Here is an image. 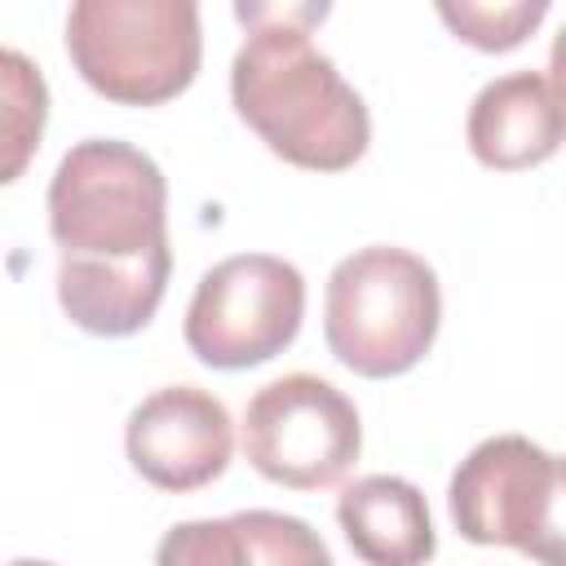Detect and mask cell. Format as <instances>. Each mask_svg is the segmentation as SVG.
<instances>
[{"label": "cell", "instance_id": "cell-1", "mask_svg": "<svg viewBox=\"0 0 566 566\" xmlns=\"http://www.w3.org/2000/svg\"><path fill=\"white\" fill-rule=\"evenodd\" d=\"M248 40L230 62V97L239 119L287 164L340 172L363 159L371 115L327 53L310 44L318 4H239Z\"/></svg>", "mask_w": 566, "mask_h": 566}, {"label": "cell", "instance_id": "cell-2", "mask_svg": "<svg viewBox=\"0 0 566 566\" xmlns=\"http://www.w3.org/2000/svg\"><path fill=\"white\" fill-rule=\"evenodd\" d=\"M442 323L438 274L424 256L389 243L349 252L323 301V336L340 367L367 380L411 371Z\"/></svg>", "mask_w": 566, "mask_h": 566}, {"label": "cell", "instance_id": "cell-3", "mask_svg": "<svg viewBox=\"0 0 566 566\" xmlns=\"http://www.w3.org/2000/svg\"><path fill=\"white\" fill-rule=\"evenodd\" d=\"M49 234L62 261L128 265L168 248V181L115 137L75 142L49 181Z\"/></svg>", "mask_w": 566, "mask_h": 566}, {"label": "cell", "instance_id": "cell-4", "mask_svg": "<svg viewBox=\"0 0 566 566\" xmlns=\"http://www.w3.org/2000/svg\"><path fill=\"white\" fill-rule=\"evenodd\" d=\"M80 80L119 106H159L190 88L203 57L195 0H80L66 13Z\"/></svg>", "mask_w": 566, "mask_h": 566}, {"label": "cell", "instance_id": "cell-5", "mask_svg": "<svg viewBox=\"0 0 566 566\" xmlns=\"http://www.w3.org/2000/svg\"><path fill=\"white\" fill-rule=\"evenodd\" d=\"M305 318V279L270 252L217 261L186 310V345L203 367L243 371L283 354Z\"/></svg>", "mask_w": 566, "mask_h": 566}, {"label": "cell", "instance_id": "cell-6", "mask_svg": "<svg viewBox=\"0 0 566 566\" xmlns=\"http://www.w3.org/2000/svg\"><path fill=\"white\" fill-rule=\"evenodd\" d=\"M358 451V407L323 376L292 371L248 398L243 455L265 482L287 491H327L354 469Z\"/></svg>", "mask_w": 566, "mask_h": 566}, {"label": "cell", "instance_id": "cell-7", "mask_svg": "<svg viewBox=\"0 0 566 566\" xmlns=\"http://www.w3.org/2000/svg\"><path fill=\"white\" fill-rule=\"evenodd\" d=\"M124 451L150 486L186 495L226 473L234 455V424L226 402L208 389L164 385L133 407Z\"/></svg>", "mask_w": 566, "mask_h": 566}, {"label": "cell", "instance_id": "cell-8", "mask_svg": "<svg viewBox=\"0 0 566 566\" xmlns=\"http://www.w3.org/2000/svg\"><path fill=\"white\" fill-rule=\"evenodd\" d=\"M553 455L522 433L478 442L451 473V522L469 544L517 548Z\"/></svg>", "mask_w": 566, "mask_h": 566}, {"label": "cell", "instance_id": "cell-9", "mask_svg": "<svg viewBox=\"0 0 566 566\" xmlns=\"http://www.w3.org/2000/svg\"><path fill=\"white\" fill-rule=\"evenodd\" d=\"M464 133L482 168L522 172L562 150L566 106L539 71H509L473 97Z\"/></svg>", "mask_w": 566, "mask_h": 566}, {"label": "cell", "instance_id": "cell-10", "mask_svg": "<svg viewBox=\"0 0 566 566\" xmlns=\"http://www.w3.org/2000/svg\"><path fill=\"white\" fill-rule=\"evenodd\" d=\"M155 566H332V553L310 522L248 509L230 517L177 522L164 531Z\"/></svg>", "mask_w": 566, "mask_h": 566}, {"label": "cell", "instance_id": "cell-11", "mask_svg": "<svg viewBox=\"0 0 566 566\" xmlns=\"http://www.w3.org/2000/svg\"><path fill=\"white\" fill-rule=\"evenodd\" d=\"M336 522L367 566H424L438 553L433 517L416 482L367 473L336 500Z\"/></svg>", "mask_w": 566, "mask_h": 566}, {"label": "cell", "instance_id": "cell-12", "mask_svg": "<svg viewBox=\"0 0 566 566\" xmlns=\"http://www.w3.org/2000/svg\"><path fill=\"white\" fill-rule=\"evenodd\" d=\"M168 274H172L168 248H159L142 261H128V265L57 261V301L80 332L133 336L155 318V310L168 292Z\"/></svg>", "mask_w": 566, "mask_h": 566}, {"label": "cell", "instance_id": "cell-13", "mask_svg": "<svg viewBox=\"0 0 566 566\" xmlns=\"http://www.w3.org/2000/svg\"><path fill=\"white\" fill-rule=\"evenodd\" d=\"M438 18L451 27L455 40L482 49V53H509L517 49L544 18L548 0H504V4H482V0H442Z\"/></svg>", "mask_w": 566, "mask_h": 566}, {"label": "cell", "instance_id": "cell-14", "mask_svg": "<svg viewBox=\"0 0 566 566\" xmlns=\"http://www.w3.org/2000/svg\"><path fill=\"white\" fill-rule=\"evenodd\" d=\"M0 71H4V142H9L4 181H13L22 172L31 146H40L44 115H49V93H44L40 71L18 49L0 53Z\"/></svg>", "mask_w": 566, "mask_h": 566}, {"label": "cell", "instance_id": "cell-15", "mask_svg": "<svg viewBox=\"0 0 566 566\" xmlns=\"http://www.w3.org/2000/svg\"><path fill=\"white\" fill-rule=\"evenodd\" d=\"M517 553L539 566H566V455H553L548 478L531 504Z\"/></svg>", "mask_w": 566, "mask_h": 566}, {"label": "cell", "instance_id": "cell-16", "mask_svg": "<svg viewBox=\"0 0 566 566\" xmlns=\"http://www.w3.org/2000/svg\"><path fill=\"white\" fill-rule=\"evenodd\" d=\"M548 84L566 106V27L553 35V49H548Z\"/></svg>", "mask_w": 566, "mask_h": 566}, {"label": "cell", "instance_id": "cell-17", "mask_svg": "<svg viewBox=\"0 0 566 566\" xmlns=\"http://www.w3.org/2000/svg\"><path fill=\"white\" fill-rule=\"evenodd\" d=\"M9 566H53V562H27V557H22V562H9Z\"/></svg>", "mask_w": 566, "mask_h": 566}]
</instances>
